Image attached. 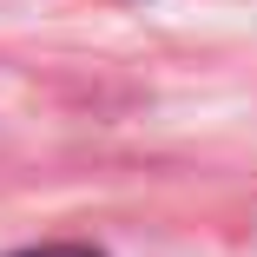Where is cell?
I'll return each mask as SVG.
<instances>
[{"instance_id":"1","label":"cell","mask_w":257,"mask_h":257,"mask_svg":"<svg viewBox=\"0 0 257 257\" xmlns=\"http://www.w3.org/2000/svg\"><path fill=\"white\" fill-rule=\"evenodd\" d=\"M20 257H99V250H86V244H46V250H20Z\"/></svg>"}]
</instances>
